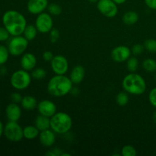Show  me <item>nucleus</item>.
Listing matches in <instances>:
<instances>
[{"mask_svg":"<svg viewBox=\"0 0 156 156\" xmlns=\"http://www.w3.org/2000/svg\"><path fill=\"white\" fill-rule=\"evenodd\" d=\"M2 23L12 37L21 35L27 26L25 17L15 10H9L2 16Z\"/></svg>","mask_w":156,"mask_h":156,"instance_id":"obj_1","label":"nucleus"},{"mask_svg":"<svg viewBox=\"0 0 156 156\" xmlns=\"http://www.w3.org/2000/svg\"><path fill=\"white\" fill-rule=\"evenodd\" d=\"M73 83L69 77L66 75L53 76L47 84V91L50 95L56 98L64 97L71 92Z\"/></svg>","mask_w":156,"mask_h":156,"instance_id":"obj_2","label":"nucleus"},{"mask_svg":"<svg viewBox=\"0 0 156 156\" xmlns=\"http://www.w3.org/2000/svg\"><path fill=\"white\" fill-rule=\"evenodd\" d=\"M122 86L128 94L141 95L146 90V82L141 75L130 73L123 78Z\"/></svg>","mask_w":156,"mask_h":156,"instance_id":"obj_3","label":"nucleus"},{"mask_svg":"<svg viewBox=\"0 0 156 156\" xmlns=\"http://www.w3.org/2000/svg\"><path fill=\"white\" fill-rule=\"evenodd\" d=\"M73 126V119L66 112H56L50 117V129L57 134L67 133Z\"/></svg>","mask_w":156,"mask_h":156,"instance_id":"obj_4","label":"nucleus"},{"mask_svg":"<svg viewBox=\"0 0 156 156\" xmlns=\"http://www.w3.org/2000/svg\"><path fill=\"white\" fill-rule=\"evenodd\" d=\"M32 76L28 71L24 69H19L12 73L10 79V82L12 86L15 89L24 90L29 87L31 82Z\"/></svg>","mask_w":156,"mask_h":156,"instance_id":"obj_5","label":"nucleus"},{"mask_svg":"<svg viewBox=\"0 0 156 156\" xmlns=\"http://www.w3.org/2000/svg\"><path fill=\"white\" fill-rule=\"evenodd\" d=\"M29 41L24 36H14L10 40L8 45L9 53L14 56L22 55L27 50Z\"/></svg>","mask_w":156,"mask_h":156,"instance_id":"obj_6","label":"nucleus"},{"mask_svg":"<svg viewBox=\"0 0 156 156\" xmlns=\"http://www.w3.org/2000/svg\"><path fill=\"white\" fill-rule=\"evenodd\" d=\"M4 135L8 140L14 143L21 141L24 138L23 129L18 122H8L4 127Z\"/></svg>","mask_w":156,"mask_h":156,"instance_id":"obj_7","label":"nucleus"},{"mask_svg":"<svg viewBox=\"0 0 156 156\" xmlns=\"http://www.w3.org/2000/svg\"><path fill=\"white\" fill-rule=\"evenodd\" d=\"M34 25L40 33H49L53 28V21L51 15L47 12H42L37 15Z\"/></svg>","mask_w":156,"mask_h":156,"instance_id":"obj_8","label":"nucleus"},{"mask_svg":"<svg viewBox=\"0 0 156 156\" xmlns=\"http://www.w3.org/2000/svg\"><path fill=\"white\" fill-rule=\"evenodd\" d=\"M97 8L102 15L109 18H114L118 12L117 5L113 0H98Z\"/></svg>","mask_w":156,"mask_h":156,"instance_id":"obj_9","label":"nucleus"},{"mask_svg":"<svg viewBox=\"0 0 156 156\" xmlns=\"http://www.w3.org/2000/svg\"><path fill=\"white\" fill-rule=\"evenodd\" d=\"M50 66L56 75H66L68 72L69 65L65 56L62 55H56L50 62Z\"/></svg>","mask_w":156,"mask_h":156,"instance_id":"obj_10","label":"nucleus"},{"mask_svg":"<svg viewBox=\"0 0 156 156\" xmlns=\"http://www.w3.org/2000/svg\"><path fill=\"white\" fill-rule=\"evenodd\" d=\"M131 49L124 45L117 46L114 47L111 53V58L117 62H123L127 61L131 56Z\"/></svg>","mask_w":156,"mask_h":156,"instance_id":"obj_11","label":"nucleus"},{"mask_svg":"<svg viewBox=\"0 0 156 156\" xmlns=\"http://www.w3.org/2000/svg\"><path fill=\"white\" fill-rule=\"evenodd\" d=\"M37 108L40 114L48 117L50 118L56 114V110H57L56 105L53 101L47 99L40 101L37 104Z\"/></svg>","mask_w":156,"mask_h":156,"instance_id":"obj_12","label":"nucleus"},{"mask_svg":"<svg viewBox=\"0 0 156 156\" xmlns=\"http://www.w3.org/2000/svg\"><path fill=\"white\" fill-rule=\"evenodd\" d=\"M48 5V0H28L27 9L32 15H39L44 12Z\"/></svg>","mask_w":156,"mask_h":156,"instance_id":"obj_13","label":"nucleus"},{"mask_svg":"<svg viewBox=\"0 0 156 156\" xmlns=\"http://www.w3.org/2000/svg\"><path fill=\"white\" fill-rule=\"evenodd\" d=\"M39 141L44 147H51L56 142V135L51 129H47L40 132Z\"/></svg>","mask_w":156,"mask_h":156,"instance_id":"obj_14","label":"nucleus"},{"mask_svg":"<svg viewBox=\"0 0 156 156\" xmlns=\"http://www.w3.org/2000/svg\"><path fill=\"white\" fill-rule=\"evenodd\" d=\"M37 57L31 53H25L21 56L20 64L23 69L26 71H32L37 66Z\"/></svg>","mask_w":156,"mask_h":156,"instance_id":"obj_15","label":"nucleus"},{"mask_svg":"<svg viewBox=\"0 0 156 156\" xmlns=\"http://www.w3.org/2000/svg\"><path fill=\"white\" fill-rule=\"evenodd\" d=\"M5 114L9 121L18 122L21 117V109L18 104L12 102L6 107Z\"/></svg>","mask_w":156,"mask_h":156,"instance_id":"obj_16","label":"nucleus"},{"mask_svg":"<svg viewBox=\"0 0 156 156\" xmlns=\"http://www.w3.org/2000/svg\"><path fill=\"white\" fill-rule=\"evenodd\" d=\"M85 76V68L82 66L78 65L72 69L69 75V78L73 84H75V85H79V84H80L84 80Z\"/></svg>","mask_w":156,"mask_h":156,"instance_id":"obj_17","label":"nucleus"},{"mask_svg":"<svg viewBox=\"0 0 156 156\" xmlns=\"http://www.w3.org/2000/svg\"><path fill=\"white\" fill-rule=\"evenodd\" d=\"M34 126L41 131L45 130V129H50V118L46 116L41 115L36 117L34 120Z\"/></svg>","mask_w":156,"mask_h":156,"instance_id":"obj_18","label":"nucleus"},{"mask_svg":"<svg viewBox=\"0 0 156 156\" xmlns=\"http://www.w3.org/2000/svg\"><path fill=\"white\" fill-rule=\"evenodd\" d=\"M21 105L26 111H33L37 107V101L34 96L27 95L23 97Z\"/></svg>","mask_w":156,"mask_h":156,"instance_id":"obj_19","label":"nucleus"},{"mask_svg":"<svg viewBox=\"0 0 156 156\" xmlns=\"http://www.w3.org/2000/svg\"><path fill=\"white\" fill-rule=\"evenodd\" d=\"M24 138L27 140H33L39 136L40 130L34 125V126H26L23 129Z\"/></svg>","mask_w":156,"mask_h":156,"instance_id":"obj_20","label":"nucleus"},{"mask_svg":"<svg viewBox=\"0 0 156 156\" xmlns=\"http://www.w3.org/2000/svg\"><path fill=\"white\" fill-rule=\"evenodd\" d=\"M138 13L133 11H129L123 15V21L126 25H133L139 21Z\"/></svg>","mask_w":156,"mask_h":156,"instance_id":"obj_21","label":"nucleus"},{"mask_svg":"<svg viewBox=\"0 0 156 156\" xmlns=\"http://www.w3.org/2000/svg\"><path fill=\"white\" fill-rule=\"evenodd\" d=\"M37 29L36 26L33 25V24H28L26 26L25 29L23 33V36L26 38L28 41H33L35 39L37 34Z\"/></svg>","mask_w":156,"mask_h":156,"instance_id":"obj_22","label":"nucleus"},{"mask_svg":"<svg viewBox=\"0 0 156 156\" xmlns=\"http://www.w3.org/2000/svg\"><path fill=\"white\" fill-rule=\"evenodd\" d=\"M140 66V62L138 59L135 56L129 57L126 61V68L129 70V73H136L137 71Z\"/></svg>","mask_w":156,"mask_h":156,"instance_id":"obj_23","label":"nucleus"},{"mask_svg":"<svg viewBox=\"0 0 156 156\" xmlns=\"http://www.w3.org/2000/svg\"><path fill=\"white\" fill-rule=\"evenodd\" d=\"M142 66H143V68L149 73L156 72V61L152 58H148L145 59Z\"/></svg>","mask_w":156,"mask_h":156,"instance_id":"obj_24","label":"nucleus"},{"mask_svg":"<svg viewBox=\"0 0 156 156\" xmlns=\"http://www.w3.org/2000/svg\"><path fill=\"white\" fill-rule=\"evenodd\" d=\"M116 102L120 107L126 106L129 102V95L126 91H120L116 96Z\"/></svg>","mask_w":156,"mask_h":156,"instance_id":"obj_25","label":"nucleus"},{"mask_svg":"<svg viewBox=\"0 0 156 156\" xmlns=\"http://www.w3.org/2000/svg\"><path fill=\"white\" fill-rule=\"evenodd\" d=\"M31 76L37 80H41L46 78L47 71L44 68H34L31 71Z\"/></svg>","mask_w":156,"mask_h":156,"instance_id":"obj_26","label":"nucleus"},{"mask_svg":"<svg viewBox=\"0 0 156 156\" xmlns=\"http://www.w3.org/2000/svg\"><path fill=\"white\" fill-rule=\"evenodd\" d=\"M9 51L8 47L0 45V66H2L8 61L9 57Z\"/></svg>","mask_w":156,"mask_h":156,"instance_id":"obj_27","label":"nucleus"},{"mask_svg":"<svg viewBox=\"0 0 156 156\" xmlns=\"http://www.w3.org/2000/svg\"><path fill=\"white\" fill-rule=\"evenodd\" d=\"M47 9H48L49 13L53 16H57L62 13V7L56 3L50 4L47 7Z\"/></svg>","mask_w":156,"mask_h":156,"instance_id":"obj_28","label":"nucleus"},{"mask_svg":"<svg viewBox=\"0 0 156 156\" xmlns=\"http://www.w3.org/2000/svg\"><path fill=\"white\" fill-rule=\"evenodd\" d=\"M136 150L133 146L126 145L122 148L121 155L123 156H136Z\"/></svg>","mask_w":156,"mask_h":156,"instance_id":"obj_29","label":"nucleus"},{"mask_svg":"<svg viewBox=\"0 0 156 156\" xmlns=\"http://www.w3.org/2000/svg\"><path fill=\"white\" fill-rule=\"evenodd\" d=\"M144 47L147 51L150 53H156V40L155 39H148L145 41Z\"/></svg>","mask_w":156,"mask_h":156,"instance_id":"obj_30","label":"nucleus"},{"mask_svg":"<svg viewBox=\"0 0 156 156\" xmlns=\"http://www.w3.org/2000/svg\"><path fill=\"white\" fill-rule=\"evenodd\" d=\"M144 50H145L144 45H142V44H135V45L133 46L132 48H131V52H132V53L133 55L137 56V55L142 54V53H143V51H144Z\"/></svg>","mask_w":156,"mask_h":156,"instance_id":"obj_31","label":"nucleus"},{"mask_svg":"<svg viewBox=\"0 0 156 156\" xmlns=\"http://www.w3.org/2000/svg\"><path fill=\"white\" fill-rule=\"evenodd\" d=\"M60 37L59 31L56 28H53L50 31V38L52 43H56Z\"/></svg>","mask_w":156,"mask_h":156,"instance_id":"obj_32","label":"nucleus"},{"mask_svg":"<svg viewBox=\"0 0 156 156\" xmlns=\"http://www.w3.org/2000/svg\"><path fill=\"white\" fill-rule=\"evenodd\" d=\"M10 34L5 27H0V42L7 41L9 38Z\"/></svg>","mask_w":156,"mask_h":156,"instance_id":"obj_33","label":"nucleus"},{"mask_svg":"<svg viewBox=\"0 0 156 156\" xmlns=\"http://www.w3.org/2000/svg\"><path fill=\"white\" fill-rule=\"evenodd\" d=\"M149 101L151 105L156 108V87L152 88L149 94Z\"/></svg>","mask_w":156,"mask_h":156,"instance_id":"obj_34","label":"nucleus"},{"mask_svg":"<svg viewBox=\"0 0 156 156\" xmlns=\"http://www.w3.org/2000/svg\"><path fill=\"white\" fill-rule=\"evenodd\" d=\"M22 98L23 97L18 92H14L11 94V100H12V102H13V103H21Z\"/></svg>","mask_w":156,"mask_h":156,"instance_id":"obj_35","label":"nucleus"},{"mask_svg":"<svg viewBox=\"0 0 156 156\" xmlns=\"http://www.w3.org/2000/svg\"><path fill=\"white\" fill-rule=\"evenodd\" d=\"M42 57L44 59V60L46 61V62H51V60L54 57V55H53V53L51 51L47 50V51H45L43 53Z\"/></svg>","mask_w":156,"mask_h":156,"instance_id":"obj_36","label":"nucleus"},{"mask_svg":"<svg viewBox=\"0 0 156 156\" xmlns=\"http://www.w3.org/2000/svg\"><path fill=\"white\" fill-rule=\"evenodd\" d=\"M146 5L152 10H156V0H144Z\"/></svg>","mask_w":156,"mask_h":156,"instance_id":"obj_37","label":"nucleus"},{"mask_svg":"<svg viewBox=\"0 0 156 156\" xmlns=\"http://www.w3.org/2000/svg\"><path fill=\"white\" fill-rule=\"evenodd\" d=\"M4 127H5V126H3L2 123L0 121V138L2 137V134H4Z\"/></svg>","mask_w":156,"mask_h":156,"instance_id":"obj_38","label":"nucleus"},{"mask_svg":"<svg viewBox=\"0 0 156 156\" xmlns=\"http://www.w3.org/2000/svg\"><path fill=\"white\" fill-rule=\"evenodd\" d=\"M113 1H114L117 5H122L123 4V3L126 2L127 0H113Z\"/></svg>","mask_w":156,"mask_h":156,"instance_id":"obj_39","label":"nucleus"},{"mask_svg":"<svg viewBox=\"0 0 156 156\" xmlns=\"http://www.w3.org/2000/svg\"><path fill=\"white\" fill-rule=\"evenodd\" d=\"M153 120H154V121L156 123V111H155V113H154V114H153Z\"/></svg>","mask_w":156,"mask_h":156,"instance_id":"obj_40","label":"nucleus"},{"mask_svg":"<svg viewBox=\"0 0 156 156\" xmlns=\"http://www.w3.org/2000/svg\"><path fill=\"white\" fill-rule=\"evenodd\" d=\"M88 1H89L90 2H93V3H94V2H97L98 1V0H88Z\"/></svg>","mask_w":156,"mask_h":156,"instance_id":"obj_41","label":"nucleus"},{"mask_svg":"<svg viewBox=\"0 0 156 156\" xmlns=\"http://www.w3.org/2000/svg\"><path fill=\"white\" fill-rule=\"evenodd\" d=\"M155 81H156V73H155Z\"/></svg>","mask_w":156,"mask_h":156,"instance_id":"obj_42","label":"nucleus"}]
</instances>
